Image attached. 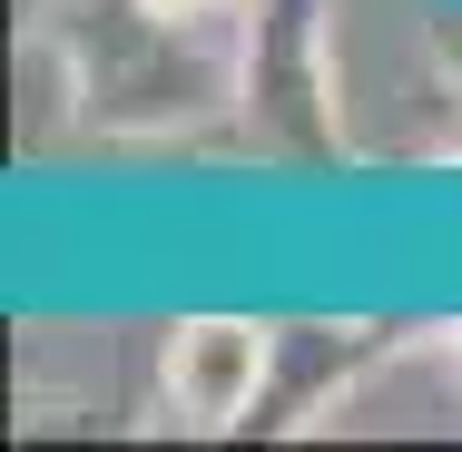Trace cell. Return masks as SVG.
I'll return each instance as SVG.
<instances>
[{"label":"cell","instance_id":"cell-1","mask_svg":"<svg viewBox=\"0 0 462 452\" xmlns=\"http://www.w3.org/2000/svg\"><path fill=\"white\" fill-rule=\"evenodd\" d=\"M256 383H266V335L256 325H236V315H207V325H178L168 335V403H178L187 423H236L246 403H256Z\"/></svg>","mask_w":462,"mask_h":452}]
</instances>
